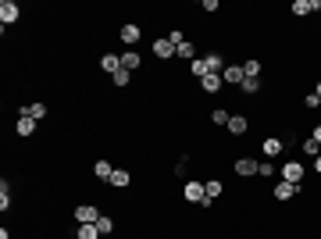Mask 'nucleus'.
Here are the masks:
<instances>
[{"label":"nucleus","mask_w":321,"mask_h":239,"mask_svg":"<svg viewBox=\"0 0 321 239\" xmlns=\"http://www.w3.org/2000/svg\"><path fill=\"white\" fill-rule=\"evenodd\" d=\"M79 239H100V229L96 225H79Z\"/></svg>","instance_id":"a878e982"},{"label":"nucleus","mask_w":321,"mask_h":239,"mask_svg":"<svg viewBox=\"0 0 321 239\" xmlns=\"http://www.w3.org/2000/svg\"><path fill=\"white\" fill-rule=\"evenodd\" d=\"M186 168H189V161H186V157H178V164H175V175L182 178V175H186Z\"/></svg>","instance_id":"2f4dec72"},{"label":"nucleus","mask_w":321,"mask_h":239,"mask_svg":"<svg viewBox=\"0 0 321 239\" xmlns=\"http://www.w3.org/2000/svg\"><path fill=\"white\" fill-rule=\"evenodd\" d=\"M175 54H178V57H189V61H196V47H193V39H182V43L175 47Z\"/></svg>","instance_id":"6ab92c4d"},{"label":"nucleus","mask_w":321,"mask_h":239,"mask_svg":"<svg viewBox=\"0 0 321 239\" xmlns=\"http://www.w3.org/2000/svg\"><path fill=\"white\" fill-rule=\"evenodd\" d=\"M282 178L300 186V178H304V164H300V161H289V164H282Z\"/></svg>","instance_id":"39448f33"},{"label":"nucleus","mask_w":321,"mask_h":239,"mask_svg":"<svg viewBox=\"0 0 321 239\" xmlns=\"http://www.w3.org/2000/svg\"><path fill=\"white\" fill-rule=\"evenodd\" d=\"M182 196H186L189 204H204V200H207V186H204V182H186Z\"/></svg>","instance_id":"f257e3e1"},{"label":"nucleus","mask_w":321,"mask_h":239,"mask_svg":"<svg viewBox=\"0 0 321 239\" xmlns=\"http://www.w3.org/2000/svg\"><path fill=\"white\" fill-rule=\"evenodd\" d=\"M96 218H100V211H96L93 204H82V207H75V222H79V225H96Z\"/></svg>","instance_id":"f03ea898"},{"label":"nucleus","mask_w":321,"mask_h":239,"mask_svg":"<svg viewBox=\"0 0 321 239\" xmlns=\"http://www.w3.org/2000/svg\"><path fill=\"white\" fill-rule=\"evenodd\" d=\"M275 154H282V140H278V136L264 140V157H275Z\"/></svg>","instance_id":"aec40b11"},{"label":"nucleus","mask_w":321,"mask_h":239,"mask_svg":"<svg viewBox=\"0 0 321 239\" xmlns=\"http://www.w3.org/2000/svg\"><path fill=\"white\" fill-rule=\"evenodd\" d=\"M129 182H132V175H129L125 168H114V175H111V186H114V189H125Z\"/></svg>","instance_id":"f3484780"},{"label":"nucleus","mask_w":321,"mask_h":239,"mask_svg":"<svg viewBox=\"0 0 321 239\" xmlns=\"http://www.w3.org/2000/svg\"><path fill=\"white\" fill-rule=\"evenodd\" d=\"M229 118H232V114H229L225 107H218V111H211V122H214V125H229Z\"/></svg>","instance_id":"b1692460"},{"label":"nucleus","mask_w":321,"mask_h":239,"mask_svg":"<svg viewBox=\"0 0 321 239\" xmlns=\"http://www.w3.org/2000/svg\"><path fill=\"white\" fill-rule=\"evenodd\" d=\"M154 57H161V61H168V57H175V43L164 36V39H154Z\"/></svg>","instance_id":"423d86ee"},{"label":"nucleus","mask_w":321,"mask_h":239,"mask_svg":"<svg viewBox=\"0 0 321 239\" xmlns=\"http://www.w3.org/2000/svg\"><path fill=\"white\" fill-rule=\"evenodd\" d=\"M225 129H229V132H232V136H243V132H246V129H250V122H246V118H243V114H232V118H229V125H225Z\"/></svg>","instance_id":"9b49d317"},{"label":"nucleus","mask_w":321,"mask_h":239,"mask_svg":"<svg viewBox=\"0 0 321 239\" xmlns=\"http://www.w3.org/2000/svg\"><path fill=\"white\" fill-rule=\"evenodd\" d=\"M239 89H243V93H257V89H260V79H250V75H246Z\"/></svg>","instance_id":"cd10ccee"},{"label":"nucleus","mask_w":321,"mask_h":239,"mask_svg":"<svg viewBox=\"0 0 321 239\" xmlns=\"http://www.w3.org/2000/svg\"><path fill=\"white\" fill-rule=\"evenodd\" d=\"M18 14H22V7H18L14 0H4V4H0V22H4V25L18 22Z\"/></svg>","instance_id":"20e7f679"},{"label":"nucleus","mask_w":321,"mask_h":239,"mask_svg":"<svg viewBox=\"0 0 321 239\" xmlns=\"http://www.w3.org/2000/svg\"><path fill=\"white\" fill-rule=\"evenodd\" d=\"M11 207V186H7V178L0 182V211H7Z\"/></svg>","instance_id":"4be33fe9"},{"label":"nucleus","mask_w":321,"mask_h":239,"mask_svg":"<svg viewBox=\"0 0 321 239\" xmlns=\"http://www.w3.org/2000/svg\"><path fill=\"white\" fill-rule=\"evenodd\" d=\"M314 171H318V175H321V154H318V157H314Z\"/></svg>","instance_id":"f704fd0d"},{"label":"nucleus","mask_w":321,"mask_h":239,"mask_svg":"<svg viewBox=\"0 0 321 239\" xmlns=\"http://www.w3.org/2000/svg\"><path fill=\"white\" fill-rule=\"evenodd\" d=\"M314 93H318V96H321V82H318V89H314Z\"/></svg>","instance_id":"c9c22d12"},{"label":"nucleus","mask_w":321,"mask_h":239,"mask_svg":"<svg viewBox=\"0 0 321 239\" xmlns=\"http://www.w3.org/2000/svg\"><path fill=\"white\" fill-rule=\"evenodd\" d=\"M311 140H314V143L321 147V125H314V132H311Z\"/></svg>","instance_id":"72a5a7b5"},{"label":"nucleus","mask_w":321,"mask_h":239,"mask_svg":"<svg viewBox=\"0 0 321 239\" xmlns=\"http://www.w3.org/2000/svg\"><path fill=\"white\" fill-rule=\"evenodd\" d=\"M257 175H260V178H271V175H275V164H271V161H260Z\"/></svg>","instance_id":"c85d7f7f"},{"label":"nucleus","mask_w":321,"mask_h":239,"mask_svg":"<svg viewBox=\"0 0 321 239\" xmlns=\"http://www.w3.org/2000/svg\"><path fill=\"white\" fill-rule=\"evenodd\" d=\"M189 68H193V75H196V79H204V75H211V72H207V61H204V57H196V61H193Z\"/></svg>","instance_id":"5701e85b"},{"label":"nucleus","mask_w":321,"mask_h":239,"mask_svg":"<svg viewBox=\"0 0 321 239\" xmlns=\"http://www.w3.org/2000/svg\"><path fill=\"white\" fill-rule=\"evenodd\" d=\"M204 186H207V196H211V200L222 196V182H218V178H211V182H204Z\"/></svg>","instance_id":"c756f323"},{"label":"nucleus","mask_w":321,"mask_h":239,"mask_svg":"<svg viewBox=\"0 0 321 239\" xmlns=\"http://www.w3.org/2000/svg\"><path fill=\"white\" fill-rule=\"evenodd\" d=\"M243 79H246L243 65H229V68L222 72V82H225V86H243Z\"/></svg>","instance_id":"7ed1b4c3"},{"label":"nucleus","mask_w":321,"mask_h":239,"mask_svg":"<svg viewBox=\"0 0 321 239\" xmlns=\"http://www.w3.org/2000/svg\"><path fill=\"white\" fill-rule=\"evenodd\" d=\"M139 65H143V57H139L136 50H125V54H122V68H125V72H132V68H139Z\"/></svg>","instance_id":"dca6fc26"},{"label":"nucleus","mask_w":321,"mask_h":239,"mask_svg":"<svg viewBox=\"0 0 321 239\" xmlns=\"http://www.w3.org/2000/svg\"><path fill=\"white\" fill-rule=\"evenodd\" d=\"M96 229H100V236H107V232H114V222H111L107 214H100V218H96Z\"/></svg>","instance_id":"393cba45"},{"label":"nucleus","mask_w":321,"mask_h":239,"mask_svg":"<svg viewBox=\"0 0 321 239\" xmlns=\"http://www.w3.org/2000/svg\"><path fill=\"white\" fill-rule=\"evenodd\" d=\"M93 175H96V178H104V182H111L114 164H111V161H96V164H93Z\"/></svg>","instance_id":"2eb2a0df"},{"label":"nucleus","mask_w":321,"mask_h":239,"mask_svg":"<svg viewBox=\"0 0 321 239\" xmlns=\"http://www.w3.org/2000/svg\"><path fill=\"white\" fill-rule=\"evenodd\" d=\"M14 129H18V136H32V132H36V118L18 114V125H14Z\"/></svg>","instance_id":"4468645a"},{"label":"nucleus","mask_w":321,"mask_h":239,"mask_svg":"<svg viewBox=\"0 0 321 239\" xmlns=\"http://www.w3.org/2000/svg\"><path fill=\"white\" fill-rule=\"evenodd\" d=\"M22 114H29V118H36V122H43V118H47V104H39V100H36V104H25V107H22Z\"/></svg>","instance_id":"ddd939ff"},{"label":"nucleus","mask_w":321,"mask_h":239,"mask_svg":"<svg viewBox=\"0 0 321 239\" xmlns=\"http://www.w3.org/2000/svg\"><path fill=\"white\" fill-rule=\"evenodd\" d=\"M304 104H307V107H318L321 96H318V93H311V96H304Z\"/></svg>","instance_id":"473e14b6"},{"label":"nucleus","mask_w":321,"mask_h":239,"mask_svg":"<svg viewBox=\"0 0 321 239\" xmlns=\"http://www.w3.org/2000/svg\"><path fill=\"white\" fill-rule=\"evenodd\" d=\"M139 39H143V32H139V25H132V22H129V25H122V43H129V47H136Z\"/></svg>","instance_id":"1a4fd4ad"},{"label":"nucleus","mask_w":321,"mask_h":239,"mask_svg":"<svg viewBox=\"0 0 321 239\" xmlns=\"http://www.w3.org/2000/svg\"><path fill=\"white\" fill-rule=\"evenodd\" d=\"M200 86H204V93H218L225 82H222V75H204V79H200Z\"/></svg>","instance_id":"a211bd4d"},{"label":"nucleus","mask_w":321,"mask_h":239,"mask_svg":"<svg viewBox=\"0 0 321 239\" xmlns=\"http://www.w3.org/2000/svg\"><path fill=\"white\" fill-rule=\"evenodd\" d=\"M257 168H260V161H253V157H239L236 161V175H243V178L257 175Z\"/></svg>","instance_id":"0eeeda50"},{"label":"nucleus","mask_w":321,"mask_h":239,"mask_svg":"<svg viewBox=\"0 0 321 239\" xmlns=\"http://www.w3.org/2000/svg\"><path fill=\"white\" fill-rule=\"evenodd\" d=\"M304 154H311V157H318V154H321V147L314 143V140H304Z\"/></svg>","instance_id":"7c9ffc66"},{"label":"nucleus","mask_w":321,"mask_h":239,"mask_svg":"<svg viewBox=\"0 0 321 239\" xmlns=\"http://www.w3.org/2000/svg\"><path fill=\"white\" fill-rule=\"evenodd\" d=\"M100 68L114 75V72H122V57H118V54H104V57H100Z\"/></svg>","instance_id":"f8f14e48"},{"label":"nucleus","mask_w":321,"mask_h":239,"mask_svg":"<svg viewBox=\"0 0 321 239\" xmlns=\"http://www.w3.org/2000/svg\"><path fill=\"white\" fill-rule=\"evenodd\" d=\"M111 79H114V86H118V89H125V86H129V79H132V72H125V68H122V72H114Z\"/></svg>","instance_id":"bb28decb"},{"label":"nucleus","mask_w":321,"mask_h":239,"mask_svg":"<svg viewBox=\"0 0 321 239\" xmlns=\"http://www.w3.org/2000/svg\"><path fill=\"white\" fill-rule=\"evenodd\" d=\"M243 72H246L250 79H260V61H257V57H250V61L243 65Z\"/></svg>","instance_id":"412c9836"},{"label":"nucleus","mask_w":321,"mask_h":239,"mask_svg":"<svg viewBox=\"0 0 321 239\" xmlns=\"http://www.w3.org/2000/svg\"><path fill=\"white\" fill-rule=\"evenodd\" d=\"M296 193H300L296 182H278V186H275V200H293Z\"/></svg>","instance_id":"9d476101"},{"label":"nucleus","mask_w":321,"mask_h":239,"mask_svg":"<svg viewBox=\"0 0 321 239\" xmlns=\"http://www.w3.org/2000/svg\"><path fill=\"white\" fill-rule=\"evenodd\" d=\"M311 11H321V0H293V14L296 18H304Z\"/></svg>","instance_id":"6e6552de"}]
</instances>
